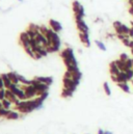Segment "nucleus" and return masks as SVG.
<instances>
[{
  "instance_id": "nucleus-25",
  "label": "nucleus",
  "mask_w": 133,
  "mask_h": 134,
  "mask_svg": "<svg viewBox=\"0 0 133 134\" xmlns=\"http://www.w3.org/2000/svg\"><path fill=\"white\" fill-rule=\"evenodd\" d=\"M128 69H133V61H132L131 58H129V59L126 60V69H125V71L128 70Z\"/></svg>"
},
{
  "instance_id": "nucleus-23",
  "label": "nucleus",
  "mask_w": 133,
  "mask_h": 134,
  "mask_svg": "<svg viewBox=\"0 0 133 134\" xmlns=\"http://www.w3.org/2000/svg\"><path fill=\"white\" fill-rule=\"evenodd\" d=\"M11 106H12V102L10 101V100H7V99L2 100V107L6 108V109H10Z\"/></svg>"
},
{
  "instance_id": "nucleus-7",
  "label": "nucleus",
  "mask_w": 133,
  "mask_h": 134,
  "mask_svg": "<svg viewBox=\"0 0 133 134\" xmlns=\"http://www.w3.org/2000/svg\"><path fill=\"white\" fill-rule=\"evenodd\" d=\"M60 56H61V58H63V60H65V59H68V58L74 57L75 55H74L73 49H72V48H70V47H68V48H66V49L64 50V51L60 53Z\"/></svg>"
},
{
  "instance_id": "nucleus-10",
  "label": "nucleus",
  "mask_w": 133,
  "mask_h": 134,
  "mask_svg": "<svg viewBox=\"0 0 133 134\" xmlns=\"http://www.w3.org/2000/svg\"><path fill=\"white\" fill-rule=\"evenodd\" d=\"M117 80H118V83H121V82H128V81H129V78H128V76H127L126 72L121 71V72L117 75Z\"/></svg>"
},
{
  "instance_id": "nucleus-37",
  "label": "nucleus",
  "mask_w": 133,
  "mask_h": 134,
  "mask_svg": "<svg viewBox=\"0 0 133 134\" xmlns=\"http://www.w3.org/2000/svg\"><path fill=\"white\" fill-rule=\"evenodd\" d=\"M132 85H133V80H132Z\"/></svg>"
},
{
  "instance_id": "nucleus-12",
  "label": "nucleus",
  "mask_w": 133,
  "mask_h": 134,
  "mask_svg": "<svg viewBox=\"0 0 133 134\" xmlns=\"http://www.w3.org/2000/svg\"><path fill=\"white\" fill-rule=\"evenodd\" d=\"M1 76V78H2V80H3V83H4V87L5 88H10V86L12 85V80L10 79V77H8V75H7V73H5V74H2V75H0Z\"/></svg>"
},
{
  "instance_id": "nucleus-20",
  "label": "nucleus",
  "mask_w": 133,
  "mask_h": 134,
  "mask_svg": "<svg viewBox=\"0 0 133 134\" xmlns=\"http://www.w3.org/2000/svg\"><path fill=\"white\" fill-rule=\"evenodd\" d=\"M73 93H74V91L70 90V89L63 88V91H61V95H63V97H64V98H69V97H72V96H73Z\"/></svg>"
},
{
  "instance_id": "nucleus-1",
  "label": "nucleus",
  "mask_w": 133,
  "mask_h": 134,
  "mask_svg": "<svg viewBox=\"0 0 133 134\" xmlns=\"http://www.w3.org/2000/svg\"><path fill=\"white\" fill-rule=\"evenodd\" d=\"M17 110L21 113H29L33 111V108L30 104V100H24V101H20V103H18L15 105Z\"/></svg>"
},
{
  "instance_id": "nucleus-3",
  "label": "nucleus",
  "mask_w": 133,
  "mask_h": 134,
  "mask_svg": "<svg viewBox=\"0 0 133 134\" xmlns=\"http://www.w3.org/2000/svg\"><path fill=\"white\" fill-rule=\"evenodd\" d=\"M31 84H32L35 88H37V90H38V97L41 96V95L44 93V91H48V89H49V85L45 84V83H43V82L38 81L35 78L31 80Z\"/></svg>"
},
{
  "instance_id": "nucleus-2",
  "label": "nucleus",
  "mask_w": 133,
  "mask_h": 134,
  "mask_svg": "<svg viewBox=\"0 0 133 134\" xmlns=\"http://www.w3.org/2000/svg\"><path fill=\"white\" fill-rule=\"evenodd\" d=\"M113 27H114V30L117 31V35H129L130 28L127 25L121 23L120 21L113 22Z\"/></svg>"
},
{
  "instance_id": "nucleus-33",
  "label": "nucleus",
  "mask_w": 133,
  "mask_h": 134,
  "mask_svg": "<svg viewBox=\"0 0 133 134\" xmlns=\"http://www.w3.org/2000/svg\"><path fill=\"white\" fill-rule=\"evenodd\" d=\"M104 134H113L111 131H108V130H104Z\"/></svg>"
},
{
  "instance_id": "nucleus-31",
  "label": "nucleus",
  "mask_w": 133,
  "mask_h": 134,
  "mask_svg": "<svg viewBox=\"0 0 133 134\" xmlns=\"http://www.w3.org/2000/svg\"><path fill=\"white\" fill-rule=\"evenodd\" d=\"M97 134H104V130L103 129H99L98 132H97Z\"/></svg>"
},
{
  "instance_id": "nucleus-17",
  "label": "nucleus",
  "mask_w": 133,
  "mask_h": 134,
  "mask_svg": "<svg viewBox=\"0 0 133 134\" xmlns=\"http://www.w3.org/2000/svg\"><path fill=\"white\" fill-rule=\"evenodd\" d=\"M20 118V115H19V113H18L17 111H13V110H11L10 111V113H8L7 115H6V120H18Z\"/></svg>"
},
{
  "instance_id": "nucleus-13",
  "label": "nucleus",
  "mask_w": 133,
  "mask_h": 134,
  "mask_svg": "<svg viewBox=\"0 0 133 134\" xmlns=\"http://www.w3.org/2000/svg\"><path fill=\"white\" fill-rule=\"evenodd\" d=\"M109 72H110V75H118L121 71L120 69L118 68V65L116 63V61H112L110 64H109Z\"/></svg>"
},
{
  "instance_id": "nucleus-24",
  "label": "nucleus",
  "mask_w": 133,
  "mask_h": 134,
  "mask_svg": "<svg viewBox=\"0 0 133 134\" xmlns=\"http://www.w3.org/2000/svg\"><path fill=\"white\" fill-rule=\"evenodd\" d=\"M126 74H127V76L129 78V81H132L133 80V69H128L125 71Z\"/></svg>"
},
{
  "instance_id": "nucleus-27",
  "label": "nucleus",
  "mask_w": 133,
  "mask_h": 134,
  "mask_svg": "<svg viewBox=\"0 0 133 134\" xmlns=\"http://www.w3.org/2000/svg\"><path fill=\"white\" fill-rule=\"evenodd\" d=\"M120 58H121V59H123V60H127V59H129V56L126 54V53H122L121 55H120Z\"/></svg>"
},
{
  "instance_id": "nucleus-28",
  "label": "nucleus",
  "mask_w": 133,
  "mask_h": 134,
  "mask_svg": "<svg viewBox=\"0 0 133 134\" xmlns=\"http://www.w3.org/2000/svg\"><path fill=\"white\" fill-rule=\"evenodd\" d=\"M123 44L125 45L126 47H129V43H130V38H127V39H124L123 41Z\"/></svg>"
},
{
  "instance_id": "nucleus-36",
  "label": "nucleus",
  "mask_w": 133,
  "mask_h": 134,
  "mask_svg": "<svg viewBox=\"0 0 133 134\" xmlns=\"http://www.w3.org/2000/svg\"><path fill=\"white\" fill-rule=\"evenodd\" d=\"M132 27H133V21H132Z\"/></svg>"
},
{
  "instance_id": "nucleus-21",
  "label": "nucleus",
  "mask_w": 133,
  "mask_h": 134,
  "mask_svg": "<svg viewBox=\"0 0 133 134\" xmlns=\"http://www.w3.org/2000/svg\"><path fill=\"white\" fill-rule=\"evenodd\" d=\"M19 80H20V84H25V85H30L31 84V80L26 79L25 77L21 76V75H19Z\"/></svg>"
},
{
  "instance_id": "nucleus-14",
  "label": "nucleus",
  "mask_w": 133,
  "mask_h": 134,
  "mask_svg": "<svg viewBox=\"0 0 133 134\" xmlns=\"http://www.w3.org/2000/svg\"><path fill=\"white\" fill-rule=\"evenodd\" d=\"M118 86L124 91V93H126V94H130V86L128 84V82H121V83H118Z\"/></svg>"
},
{
  "instance_id": "nucleus-34",
  "label": "nucleus",
  "mask_w": 133,
  "mask_h": 134,
  "mask_svg": "<svg viewBox=\"0 0 133 134\" xmlns=\"http://www.w3.org/2000/svg\"><path fill=\"white\" fill-rule=\"evenodd\" d=\"M129 13L133 16V6H130V8H129Z\"/></svg>"
},
{
  "instance_id": "nucleus-6",
  "label": "nucleus",
  "mask_w": 133,
  "mask_h": 134,
  "mask_svg": "<svg viewBox=\"0 0 133 134\" xmlns=\"http://www.w3.org/2000/svg\"><path fill=\"white\" fill-rule=\"evenodd\" d=\"M79 39H80V42L85 47L91 46V40H90L87 32H79Z\"/></svg>"
},
{
  "instance_id": "nucleus-18",
  "label": "nucleus",
  "mask_w": 133,
  "mask_h": 134,
  "mask_svg": "<svg viewBox=\"0 0 133 134\" xmlns=\"http://www.w3.org/2000/svg\"><path fill=\"white\" fill-rule=\"evenodd\" d=\"M103 89H104V93L107 96L111 95V89H110V86L108 84V82H104L103 83Z\"/></svg>"
},
{
  "instance_id": "nucleus-30",
  "label": "nucleus",
  "mask_w": 133,
  "mask_h": 134,
  "mask_svg": "<svg viewBox=\"0 0 133 134\" xmlns=\"http://www.w3.org/2000/svg\"><path fill=\"white\" fill-rule=\"evenodd\" d=\"M129 37L133 39V27L130 28V31H129Z\"/></svg>"
},
{
  "instance_id": "nucleus-9",
  "label": "nucleus",
  "mask_w": 133,
  "mask_h": 134,
  "mask_svg": "<svg viewBox=\"0 0 133 134\" xmlns=\"http://www.w3.org/2000/svg\"><path fill=\"white\" fill-rule=\"evenodd\" d=\"M76 26L77 29L79 30V32H87L88 33V26L86 25V23L84 22V20H80V21H76Z\"/></svg>"
},
{
  "instance_id": "nucleus-8",
  "label": "nucleus",
  "mask_w": 133,
  "mask_h": 134,
  "mask_svg": "<svg viewBox=\"0 0 133 134\" xmlns=\"http://www.w3.org/2000/svg\"><path fill=\"white\" fill-rule=\"evenodd\" d=\"M49 25H50V28H51L52 30H54L55 32H59L61 29H63V26H61V24H60L58 21L54 20V19H51V20L49 21Z\"/></svg>"
},
{
  "instance_id": "nucleus-5",
  "label": "nucleus",
  "mask_w": 133,
  "mask_h": 134,
  "mask_svg": "<svg viewBox=\"0 0 133 134\" xmlns=\"http://www.w3.org/2000/svg\"><path fill=\"white\" fill-rule=\"evenodd\" d=\"M20 43L23 46L24 50L28 49V48H31V46H30V37L28 36V33L26 31L22 32L20 35Z\"/></svg>"
},
{
  "instance_id": "nucleus-38",
  "label": "nucleus",
  "mask_w": 133,
  "mask_h": 134,
  "mask_svg": "<svg viewBox=\"0 0 133 134\" xmlns=\"http://www.w3.org/2000/svg\"><path fill=\"white\" fill-rule=\"evenodd\" d=\"M19 1H23V0H19Z\"/></svg>"
},
{
  "instance_id": "nucleus-29",
  "label": "nucleus",
  "mask_w": 133,
  "mask_h": 134,
  "mask_svg": "<svg viewBox=\"0 0 133 134\" xmlns=\"http://www.w3.org/2000/svg\"><path fill=\"white\" fill-rule=\"evenodd\" d=\"M2 88H5V87H4V83H3V80H2L1 76H0V89H2Z\"/></svg>"
},
{
  "instance_id": "nucleus-16",
  "label": "nucleus",
  "mask_w": 133,
  "mask_h": 134,
  "mask_svg": "<svg viewBox=\"0 0 133 134\" xmlns=\"http://www.w3.org/2000/svg\"><path fill=\"white\" fill-rule=\"evenodd\" d=\"M114 61H116L118 68L120 69V71H124V72H125V69H126V61L125 60H123V59H121V58H119L118 60H114Z\"/></svg>"
},
{
  "instance_id": "nucleus-26",
  "label": "nucleus",
  "mask_w": 133,
  "mask_h": 134,
  "mask_svg": "<svg viewBox=\"0 0 133 134\" xmlns=\"http://www.w3.org/2000/svg\"><path fill=\"white\" fill-rule=\"evenodd\" d=\"M5 99V88L0 89V100H4Z\"/></svg>"
},
{
  "instance_id": "nucleus-4",
  "label": "nucleus",
  "mask_w": 133,
  "mask_h": 134,
  "mask_svg": "<svg viewBox=\"0 0 133 134\" xmlns=\"http://www.w3.org/2000/svg\"><path fill=\"white\" fill-rule=\"evenodd\" d=\"M63 84H64V88L66 89H70L72 91H75L77 86L79 85V82L71 79V78H68V77H64L63 79Z\"/></svg>"
},
{
  "instance_id": "nucleus-32",
  "label": "nucleus",
  "mask_w": 133,
  "mask_h": 134,
  "mask_svg": "<svg viewBox=\"0 0 133 134\" xmlns=\"http://www.w3.org/2000/svg\"><path fill=\"white\" fill-rule=\"evenodd\" d=\"M129 48H130V49H133V41H130V43H129Z\"/></svg>"
},
{
  "instance_id": "nucleus-19",
  "label": "nucleus",
  "mask_w": 133,
  "mask_h": 134,
  "mask_svg": "<svg viewBox=\"0 0 133 134\" xmlns=\"http://www.w3.org/2000/svg\"><path fill=\"white\" fill-rule=\"evenodd\" d=\"M95 44L97 45V47H98L100 50H101V51H106V50H107V49H106V46L104 45V43H102V42L101 41H99V40H96L95 41Z\"/></svg>"
},
{
  "instance_id": "nucleus-11",
  "label": "nucleus",
  "mask_w": 133,
  "mask_h": 134,
  "mask_svg": "<svg viewBox=\"0 0 133 134\" xmlns=\"http://www.w3.org/2000/svg\"><path fill=\"white\" fill-rule=\"evenodd\" d=\"M8 77H10V79L12 80L13 83H15V84H20V80H19V74H17L16 72H10L7 73Z\"/></svg>"
},
{
  "instance_id": "nucleus-35",
  "label": "nucleus",
  "mask_w": 133,
  "mask_h": 134,
  "mask_svg": "<svg viewBox=\"0 0 133 134\" xmlns=\"http://www.w3.org/2000/svg\"><path fill=\"white\" fill-rule=\"evenodd\" d=\"M131 53H132V55H133V49H131Z\"/></svg>"
},
{
  "instance_id": "nucleus-15",
  "label": "nucleus",
  "mask_w": 133,
  "mask_h": 134,
  "mask_svg": "<svg viewBox=\"0 0 133 134\" xmlns=\"http://www.w3.org/2000/svg\"><path fill=\"white\" fill-rule=\"evenodd\" d=\"M35 79H37L38 81H40V82L45 83V84H47V85L52 84V82H53V79L51 77H35Z\"/></svg>"
},
{
  "instance_id": "nucleus-22",
  "label": "nucleus",
  "mask_w": 133,
  "mask_h": 134,
  "mask_svg": "<svg viewBox=\"0 0 133 134\" xmlns=\"http://www.w3.org/2000/svg\"><path fill=\"white\" fill-rule=\"evenodd\" d=\"M10 109H6L4 107H0V118H6V115L10 113Z\"/></svg>"
}]
</instances>
